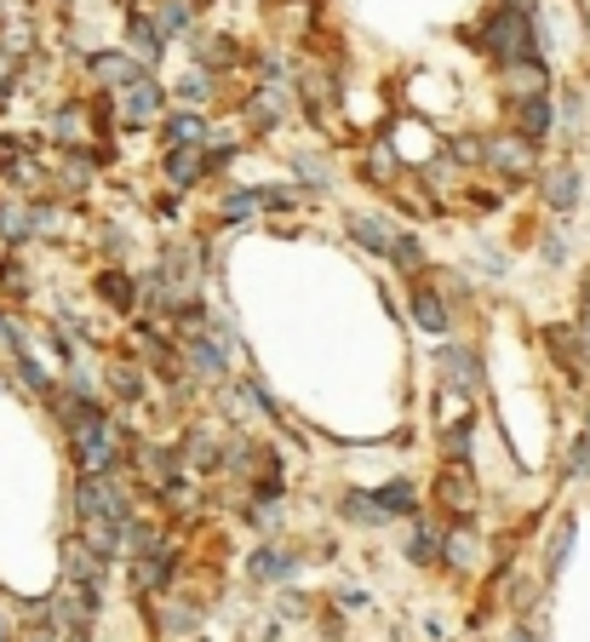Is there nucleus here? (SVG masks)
I'll return each mask as SVG.
<instances>
[{
  "instance_id": "72a5a7b5",
  "label": "nucleus",
  "mask_w": 590,
  "mask_h": 642,
  "mask_svg": "<svg viewBox=\"0 0 590 642\" xmlns=\"http://www.w3.org/2000/svg\"><path fill=\"white\" fill-rule=\"evenodd\" d=\"M510 642H533V631H517V637H510Z\"/></svg>"
},
{
  "instance_id": "2eb2a0df",
  "label": "nucleus",
  "mask_w": 590,
  "mask_h": 642,
  "mask_svg": "<svg viewBox=\"0 0 590 642\" xmlns=\"http://www.w3.org/2000/svg\"><path fill=\"white\" fill-rule=\"evenodd\" d=\"M378 510H384V522L390 517H419V494H413V482H390V487H378Z\"/></svg>"
},
{
  "instance_id": "a211bd4d",
  "label": "nucleus",
  "mask_w": 590,
  "mask_h": 642,
  "mask_svg": "<svg viewBox=\"0 0 590 642\" xmlns=\"http://www.w3.org/2000/svg\"><path fill=\"white\" fill-rule=\"evenodd\" d=\"M167 149H201V138H207V121L201 115H167Z\"/></svg>"
},
{
  "instance_id": "f704fd0d",
  "label": "nucleus",
  "mask_w": 590,
  "mask_h": 642,
  "mask_svg": "<svg viewBox=\"0 0 590 642\" xmlns=\"http://www.w3.org/2000/svg\"><path fill=\"white\" fill-rule=\"evenodd\" d=\"M30 642H58V637H30Z\"/></svg>"
},
{
  "instance_id": "c756f323",
  "label": "nucleus",
  "mask_w": 590,
  "mask_h": 642,
  "mask_svg": "<svg viewBox=\"0 0 590 642\" xmlns=\"http://www.w3.org/2000/svg\"><path fill=\"white\" fill-rule=\"evenodd\" d=\"M574 476H590V436L574 442Z\"/></svg>"
},
{
  "instance_id": "473e14b6",
  "label": "nucleus",
  "mask_w": 590,
  "mask_h": 642,
  "mask_svg": "<svg viewBox=\"0 0 590 642\" xmlns=\"http://www.w3.org/2000/svg\"><path fill=\"white\" fill-rule=\"evenodd\" d=\"M538 252H545V264H561V259H568V247H561V236H545V247H538Z\"/></svg>"
},
{
  "instance_id": "f3484780",
  "label": "nucleus",
  "mask_w": 590,
  "mask_h": 642,
  "mask_svg": "<svg viewBox=\"0 0 590 642\" xmlns=\"http://www.w3.org/2000/svg\"><path fill=\"white\" fill-rule=\"evenodd\" d=\"M241 53H236V41L229 35H195V64L201 69H229Z\"/></svg>"
},
{
  "instance_id": "aec40b11",
  "label": "nucleus",
  "mask_w": 590,
  "mask_h": 642,
  "mask_svg": "<svg viewBox=\"0 0 590 642\" xmlns=\"http://www.w3.org/2000/svg\"><path fill=\"white\" fill-rule=\"evenodd\" d=\"M98 293H104V299L115 304V311L126 316V311L138 304V281L126 275V270H104V275H98Z\"/></svg>"
},
{
  "instance_id": "bb28decb",
  "label": "nucleus",
  "mask_w": 590,
  "mask_h": 642,
  "mask_svg": "<svg viewBox=\"0 0 590 642\" xmlns=\"http://www.w3.org/2000/svg\"><path fill=\"white\" fill-rule=\"evenodd\" d=\"M390 259H396L401 270H419V264H424V247H419V241L401 229V236H396V247H390Z\"/></svg>"
},
{
  "instance_id": "4468645a",
  "label": "nucleus",
  "mask_w": 590,
  "mask_h": 642,
  "mask_svg": "<svg viewBox=\"0 0 590 642\" xmlns=\"http://www.w3.org/2000/svg\"><path fill=\"white\" fill-rule=\"evenodd\" d=\"M126 41H133V53L144 58V64H156L161 58V30H156V18H144V12H133V18H126Z\"/></svg>"
},
{
  "instance_id": "f03ea898",
  "label": "nucleus",
  "mask_w": 590,
  "mask_h": 642,
  "mask_svg": "<svg viewBox=\"0 0 590 642\" xmlns=\"http://www.w3.org/2000/svg\"><path fill=\"white\" fill-rule=\"evenodd\" d=\"M75 510H81V522H133V505H126L115 471L110 476H81V487H75Z\"/></svg>"
},
{
  "instance_id": "e433bc0d",
  "label": "nucleus",
  "mask_w": 590,
  "mask_h": 642,
  "mask_svg": "<svg viewBox=\"0 0 590 642\" xmlns=\"http://www.w3.org/2000/svg\"><path fill=\"white\" fill-rule=\"evenodd\" d=\"M585 425H590V407H585Z\"/></svg>"
},
{
  "instance_id": "c85d7f7f",
  "label": "nucleus",
  "mask_w": 590,
  "mask_h": 642,
  "mask_svg": "<svg viewBox=\"0 0 590 642\" xmlns=\"http://www.w3.org/2000/svg\"><path fill=\"white\" fill-rule=\"evenodd\" d=\"M293 167H298L304 178H316V190H327V161H321V156H298Z\"/></svg>"
},
{
  "instance_id": "7ed1b4c3",
  "label": "nucleus",
  "mask_w": 590,
  "mask_h": 642,
  "mask_svg": "<svg viewBox=\"0 0 590 642\" xmlns=\"http://www.w3.org/2000/svg\"><path fill=\"white\" fill-rule=\"evenodd\" d=\"M487 161H493L499 172H510V178H527V172H538V144L522 138V133L487 138Z\"/></svg>"
},
{
  "instance_id": "393cba45",
  "label": "nucleus",
  "mask_w": 590,
  "mask_h": 642,
  "mask_svg": "<svg viewBox=\"0 0 590 642\" xmlns=\"http://www.w3.org/2000/svg\"><path fill=\"white\" fill-rule=\"evenodd\" d=\"M568 545H574V522H561L556 539H551V551H545V574H551V579L561 574V562H568Z\"/></svg>"
},
{
  "instance_id": "ddd939ff",
  "label": "nucleus",
  "mask_w": 590,
  "mask_h": 642,
  "mask_svg": "<svg viewBox=\"0 0 590 642\" xmlns=\"http://www.w3.org/2000/svg\"><path fill=\"white\" fill-rule=\"evenodd\" d=\"M201 172H207V156H201V149H167V184L172 190H195Z\"/></svg>"
},
{
  "instance_id": "a878e982",
  "label": "nucleus",
  "mask_w": 590,
  "mask_h": 642,
  "mask_svg": "<svg viewBox=\"0 0 590 642\" xmlns=\"http://www.w3.org/2000/svg\"><path fill=\"white\" fill-rule=\"evenodd\" d=\"M178 98H184V104H207V98H213V81H207L201 69H190L184 81H178Z\"/></svg>"
},
{
  "instance_id": "9d476101",
  "label": "nucleus",
  "mask_w": 590,
  "mask_h": 642,
  "mask_svg": "<svg viewBox=\"0 0 590 642\" xmlns=\"http://www.w3.org/2000/svg\"><path fill=\"white\" fill-rule=\"evenodd\" d=\"M413 322H419L424 333H447V327H453V304L435 293V288H424V281H419V288H413Z\"/></svg>"
},
{
  "instance_id": "2f4dec72",
  "label": "nucleus",
  "mask_w": 590,
  "mask_h": 642,
  "mask_svg": "<svg viewBox=\"0 0 590 642\" xmlns=\"http://www.w3.org/2000/svg\"><path fill=\"white\" fill-rule=\"evenodd\" d=\"M281 613H293V620H298V613H310V602H304L298 590H281Z\"/></svg>"
},
{
  "instance_id": "9b49d317",
  "label": "nucleus",
  "mask_w": 590,
  "mask_h": 642,
  "mask_svg": "<svg viewBox=\"0 0 590 642\" xmlns=\"http://www.w3.org/2000/svg\"><path fill=\"white\" fill-rule=\"evenodd\" d=\"M517 121H522V138L545 144L551 138V92H533V98H517Z\"/></svg>"
},
{
  "instance_id": "1a4fd4ad",
  "label": "nucleus",
  "mask_w": 590,
  "mask_h": 642,
  "mask_svg": "<svg viewBox=\"0 0 590 642\" xmlns=\"http://www.w3.org/2000/svg\"><path fill=\"white\" fill-rule=\"evenodd\" d=\"M298 562H304V551H293V545H259V551H252V562H247V574L264 585V579H287Z\"/></svg>"
},
{
  "instance_id": "f8f14e48",
  "label": "nucleus",
  "mask_w": 590,
  "mask_h": 642,
  "mask_svg": "<svg viewBox=\"0 0 590 642\" xmlns=\"http://www.w3.org/2000/svg\"><path fill=\"white\" fill-rule=\"evenodd\" d=\"M350 236L362 241L367 252H378V259H390V247H396L390 224H384V218H373V213H350Z\"/></svg>"
},
{
  "instance_id": "20e7f679",
  "label": "nucleus",
  "mask_w": 590,
  "mask_h": 642,
  "mask_svg": "<svg viewBox=\"0 0 590 642\" xmlns=\"http://www.w3.org/2000/svg\"><path fill=\"white\" fill-rule=\"evenodd\" d=\"M184 362H190L201 379H224V373H229V345L218 339L213 327H207V333H190V339H184Z\"/></svg>"
},
{
  "instance_id": "dca6fc26",
  "label": "nucleus",
  "mask_w": 590,
  "mask_h": 642,
  "mask_svg": "<svg viewBox=\"0 0 590 642\" xmlns=\"http://www.w3.org/2000/svg\"><path fill=\"white\" fill-rule=\"evenodd\" d=\"M442 545H447V533L435 528V522H419L413 539H407V556H413L419 568H430V562H442Z\"/></svg>"
},
{
  "instance_id": "412c9836",
  "label": "nucleus",
  "mask_w": 590,
  "mask_h": 642,
  "mask_svg": "<svg viewBox=\"0 0 590 642\" xmlns=\"http://www.w3.org/2000/svg\"><path fill=\"white\" fill-rule=\"evenodd\" d=\"M92 75H98V81H115V87H126V81H138V58H126V53H98L92 58Z\"/></svg>"
},
{
  "instance_id": "4be33fe9",
  "label": "nucleus",
  "mask_w": 590,
  "mask_h": 642,
  "mask_svg": "<svg viewBox=\"0 0 590 642\" xmlns=\"http://www.w3.org/2000/svg\"><path fill=\"white\" fill-rule=\"evenodd\" d=\"M195 18V0H156V30L161 35H184Z\"/></svg>"
},
{
  "instance_id": "c9c22d12",
  "label": "nucleus",
  "mask_w": 590,
  "mask_h": 642,
  "mask_svg": "<svg viewBox=\"0 0 590 642\" xmlns=\"http://www.w3.org/2000/svg\"><path fill=\"white\" fill-rule=\"evenodd\" d=\"M0 642H7V620H0Z\"/></svg>"
},
{
  "instance_id": "5701e85b",
  "label": "nucleus",
  "mask_w": 590,
  "mask_h": 642,
  "mask_svg": "<svg viewBox=\"0 0 590 642\" xmlns=\"http://www.w3.org/2000/svg\"><path fill=\"white\" fill-rule=\"evenodd\" d=\"M339 517H344V522H362V528H378V522H384V510H378V499H373V494H355V487H350L344 505H339Z\"/></svg>"
},
{
  "instance_id": "f257e3e1",
  "label": "nucleus",
  "mask_w": 590,
  "mask_h": 642,
  "mask_svg": "<svg viewBox=\"0 0 590 642\" xmlns=\"http://www.w3.org/2000/svg\"><path fill=\"white\" fill-rule=\"evenodd\" d=\"M481 53H493V64H522L538 58V41H533V18L522 7H493L481 18Z\"/></svg>"
},
{
  "instance_id": "cd10ccee",
  "label": "nucleus",
  "mask_w": 590,
  "mask_h": 642,
  "mask_svg": "<svg viewBox=\"0 0 590 642\" xmlns=\"http://www.w3.org/2000/svg\"><path fill=\"white\" fill-rule=\"evenodd\" d=\"M367 178H373V184H384V190H390V178H396V161H390V149H373V156H367Z\"/></svg>"
},
{
  "instance_id": "7c9ffc66",
  "label": "nucleus",
  "mask_w": 590,
  "mask_h": 642,
  "mask_svg": "<svg viewBox=\"0 0 590 642\" xmlns=\"http://www.w3.org/2000/svg\"><path fill=\"white\" fill-rule=\"evenodd\" d=\"M339 608H367V590L362 585H339Z\"/></svg>"
},
{
  "instance_id": "6ab92c4d",
  "label": "nucleus",
  "mask_w": 590,
  "mask_h": 642,
  "mask_svg": "<svg viewBox=\"0 0 590 642\" xmlns=\"http://www.w3.org/2000/svg\"><path fill=\"white\" fill-rule=\"evenodd\" d=\"M281 115H287V98H281V87H259V98L247 104V121L270 133V126H281Z\"/></svg>"
},
{
  "instance_id": "0eeeda50",
  "label": "nucleus",
  "mask_w": 590,
  "mask_h": 642,
  "mask_svg": "<svg viewBox=\"0 0 590 642\" xmlns=\"http://www.w3.org/2000/svg\"><path fill=\"white\" fill-rule=\"evenodd\" d=\"M435 499H442L447 510H458V517H470L476 510V482L465 471V459H447V471L435 476Z\"/></svg>"
},
{
  "instance_id": "39448f33",
  "label": "nucleus",
  "mask_w": 590,
  "mask_h": 642,
  "mask_svg": "<svg viewBox=\"0 0 590 642\" xmlns=\"http://www.w3.org/2000/svg\"><path fill=\"white\" fill-rule=\"evenodd\" d=\"M435 368H442V379L447 384H458V391H481V356L470 350V345H442L435 350Z\"/></svg>"
},
{
  "instance_id": "6e6552de",
  "label": "nucleus",
  "mask_w": 590,
  "mask_h": 642,
  "mask_svg": "<svg viewBox=\"0 0 590 642\" xmlns=\"http://www.w3.org/2000/svg\"><path fill=\"white\" fill-rule=\"evenodd\" d=\"M538 195H545L556 213H574L579 195H585V184H579L574 167H551V172H538Z\"/></svg>"
},
{
  "instance_id": "423d86ee",
  "label": "nucleus",
  "mask_w": 590,
  "mask_h": 642,
  "mask_svg": "<svg viewBox=\"0 0 590 642\" xmlns=\"http://www.w3.org/2000/svg\"><path fill=\"white\" fill-rule=\"evenodd\" d=\"M156 115H161V87L149 81V75H138V81L121 87V121L126 126H149Z\"/></svg>"
},
{
  "instance_id": "b1692460",
  "label": "nucleus",
  "mask_w": 590,
  "mask_h": 642,
  "mask_svg": "<svg viewBox=\"0 0 590 642\" xmlns=\"http://www.w3.org/2000/svg\"><path fill=\"white\" fill-rule=\"evenodd\" d=\"M110 384H115V396H126V402L144 396V373H138V362H115V368H110Z\"/></svg>"
}]
</instances>
